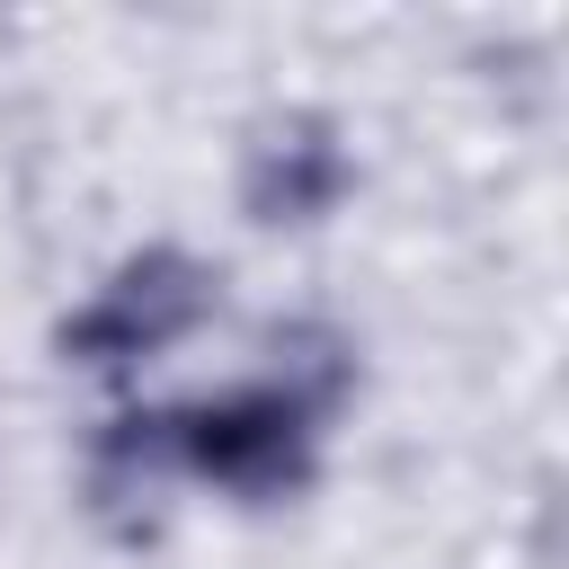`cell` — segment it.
Masks as SVG:
<instances>
[{
    "instance_id": "cell-1",
    "label": "cell",
    "mask_w": 569,
    "mask_h": 569,
    "mask_svg": "<svg viewBox=\"0 0 569 569\" xmlns=\"http://www.w3.org/2000/svg\"><path fill=\"white\" fill-rule=\"evenodd\" d=\"M204 311H213V267H196L187 249H142L98 284L89 311L62 320V356L89 373H133L142 356L178 347Z\"/></svg>"
},
{
    "instance_id": "cell-2",
    "label": "cell",
    "mask_w": 569,
    "mask_h": 569,
    "mask_svg": "<svg viewBox=\"0 0 569 569\" xmlns=\"http://www.w3.org/2000/svg\"><path fill=\"white\" fill-rule=\"evenodd\" d=\"M311 400L293 382H240L204 409H178V462L240 489V498H284L311 471Z\"/></svg>"
},
{
    "instance_id": "cell-3",
    "label": "cell",
    "mask_w": 569,
    "mask_h": 569,
    "mask_svg": "<svg viewBox=\"0 0 569 569\" xmlns=\"http://www.w3.org/2000/svg\"><path fill=\"white\" fill-rule=\"evenodd\" d=\"M347 178H356V160H347V142H338V124H329V116H284V124H267V133L249 142L240 204H249L258 222H320V213L347 196Z\"/></svg>"
},
{
    "instance_id": "cell-4",
    "label": "cell",
    "mask_w": 569,
    "mask_h": 569,
    "mask_svg": "<svg viewBox=\"0 0 569 569\" xmlns=\"http://www.w3.org/2000/svg\"><path fill=\"white\" fill-rule=\"evenodd\" d=\"M178 462V409H133L98 427V498H142Z\"/></svg>"
}]
</instances>
